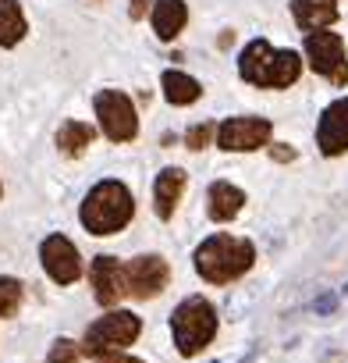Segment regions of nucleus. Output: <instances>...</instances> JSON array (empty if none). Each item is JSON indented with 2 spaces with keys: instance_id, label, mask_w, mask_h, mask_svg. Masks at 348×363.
<instances>
[{
  "instance_id": "f257e3e1",
  "label": "nucleus",
  "mask_w": 348,
  "mask_h": 363,
  "mask_svg": "<svg viewBox=\"0 0 348 363\" xmlns=\"http://www.w3.org/2000/svg\"><path fill=\"white\" fill-rule=\"evenodd\" d=\"M135 218V200L128 193L124 182L117 178H103L89 189V196L79 207V221L86 225L89 235H114L124 232L128 221Z\"/></svg>"
},
{
  "instance_id": "f03ea898",
  "label": "nucleus",
  "mask_w": 348,
  "mask_h": 363,
  "mask_svg": "<svg viewBox=\"0 0 348 363\" xmlns=\"http://www.w3.org/2000/svg\"><path fill=\"white\" fill-rule=\"evenodd\" d=\"M196 271L203 281L210 285H228L235 278H242L253 264H256V246L249 239H238V235H228V232H217L210 239H203L196 246Z\"/></svg>"
},
{
  "instance_id": "7ed1b4c3",
  "label": "nucleus",
  "mask_w": 348,
  "mask_h": 363,
  "mask_svg": "<svg viewBox=\"0 0 348 363\" xmlns=\"http://www.w3.org/2000/svg\"><path fill=\"white\" fill-rule=\"evenodd\" d=\"M238 75L263 89H284L302 75V57L295 50H274L267 40H253L238 57Z\"/></svg>"
},
{
  "instance_id": "20e7f679",
  "label": "nucleus",
  "mask_w": 348,
  "mask_h": 363,
  "mask_svg": "<svg viewBox=\"0 0 348 363\" xmlns=\"http://www.w3.org/2000/svg\"><path fill=\"white\" fill-rule=\"evenodd\" d=\"M170 335H174V349H178L185 359L199 356L214 335H217V310L210 299L203 296H189L182 299L178 306H174L170 313Z\"/></svg>"
},
{
  "instance_id": "39448f33",
  "label": "nucleus",
  "mask_w": 348,
  "mask_h": 363,
  "mask_svg": "<svg viewBox=\"0 0 348 363\" xmlns=\"http://www.w3.org/2000/svg\"><path fill=\"white\" fill-rule=\"evenodd\" d=\"M142 331V320L128 310H114V313H103L100 320H93L86 328V338H82V349L89 356H110V352H121L128 349Z\"/></svg>"
},
{
  "instance_id": "423d86ee",
  "label": "nucleus",
  "mask_w": 348,
  "mask_h": 363,
  "mask_svg": "<svg viewBox=\"0 0 348 363\" xmlns=\"http://www.w3.org/2000/svg\"><path fill=\"white\" fill-rule=\"evenodd\" d=\"M306 57L313 65L316 75L330 79L334 86H348V57H344V43L337 33L316 29L306 36Z\"/></svg>"
},
{
  "instance_id": "0eeeda50",
  "label": "nucleus",
  "mask_w": 348,
  "mask_h": 363,
  "mask_svg": "<svg viewBox=\"0 0 348 363\" xmlns=\"http://www.w3.org/2000/svg\"><path fill=\"white\" fill-rule=\"evenodd\" d=\"M93 107H96V118H100L107 139H114V143H132V139H135L139 118H135V107H132V100H128L124 93H117V89H100L96 100H93Z\"/></svg>"
},
{
  "instance_id": "6e6552de",
  "label": "nucleus",
  "mask_w": 348,
  "mask_h": 363,
  "mask_svg": "<svg viewBox=\"0 0 348 363\" xmlns=\"http://www.w3.org/2000/svg\"><path fill=\"white\" fill-rule=\"evenodd\" d=\"M40 260H43V271L50 274V281H57V285H71L82 278V257L68 235H47L40 246Z\"/></svg>"
},
{
  "instance_id": "1a4fd4ad",
  "label": "nucleus",
  "mask_w": 348,
  "mask_h": 363,
  "mask_svg": "<svg viewBox=\"0 0 348 363\" xmlns=\"http://www.w3.org/2000/svg\"><path fill=\"white\" fill-rule=\"evenodd\" d=\"M124 274H128V296H135V299H156L170 281V267L156 253L135 257L132 264H124Z\"/></svg>"
},
{
  "instance_id": "9d476101",
  "label": "nucleus",
  "mask_w": 348,
  "mask_h": 363,
  "mask_svg": "<svg viewBox=\"0 0 348 363\" xmlns=\"http://www.w3.org/2000/svg\"><path fill=\"white\" fill-rule=\"evenodd\" d=\"M274 125L267 118H228L217 128V146L231 150V153H245V150H260L270 143Z\"/></svg>"
},
{
  "instance_id": "9b49d317",
  "label": "nucleus",
  "mask_w": 348,
  "mask_h": 363,
  "mask_svg": "<svg viewBox=\"0 0 348 363\" xmlns=\"http://www.w3.org/2000/svg\"><path fill=\"white\" fill-rule=\"evenodd\" d=\"M89 281H93V292H96V303L100 306H117L128 296L124 264H117V257H110V253H100L89 264Z\"/></svg>"
},
{
  "instance_id": "f8f14e48",
  "label": "nucleus",
  "mask_w": 348,
  "mask_h": 363,
  "mask_svg": "<svg viewBox=\"0 0 348 363\" xmlns=\"http://www.w3.org/2000/svg\"><path fill=\"white\" fill-rule=\"evenodd\" d=\"M316 146H320L323 157H337V153L348 150V96H344V100H334V104L320 114Z\"/></svg>"
},
{
  "instance_id": "ddd939ff",
  "label": "nucleus",
  "mask_w": 348,
  "mask_h": 363,
  "mask_svg": "<svg viewBox=\"0 0 348 363\" xmlns=\"http://www.w3.org/2000/svg\"><path fill=\"white\" fill-rule=\"evenodd\" d=\"M185 182H189V174L182 167H163L156 174V182H153V211H156L160 221L174 218V211H178V203H182V193H185Z\"/></svg>"
},
{
  "instance_id": "4468645a",
  "label": "nucleus",
  "mask_w": 348,
  "mask_h": 363,
  "mask_svg": "<svg viewBox=\"0 0 348 363\" xmlns=\"http://www.w3.org/2000/svg\"><path fill=\"white\" fill-rule=\"evenodd\" d=\"M291 18L306 33L327 29L337 22V0H291Z\"/></svg>"
},
{
  "instance_id": "2eb2a0df",
  "label": "nucleus",
  "mask_w": 348,
  "mask_h": 363,
  "mask_svg": "<svg viewBox=\"0 0 348 363\" xmlns=\"http://www.w3.org/2000/svg\"><path fill=\"white\" fill-rule=\"evenodd\" d=\"M245 207V193L238 186H231V182H214L210 193H207V214L210 221H231L238 218Z\"/></svg>"
},
{
  "instance_id": "dca6fc26",
  "label": "nucleus",
  "mask_w": 348,
  "mask_h": 363,
  "mask_svg": "<svg viewBox=\"0 0 348 363\" xmlns=\"http://www.w3.org/2000/svg\"><path fill=\"white\" fill-rule=\"evenodd\" d=\"M185 0H156V8H153V29L160 40H174L182 29H185Z\"/></svg>"
},
{
  "instance_id": "f3484780",
  "label": "nucleus",
  "mask_w": 348,
  "mask_h": 363,
  "mask_svg": "<svg viewBox=\"0 0 348 363\" xmlns=\"http://www.w3.org/2000/svg\"><path fill=\"white\" fill-rule=\"evenodd\" d=\"M160 86H163V96L174 104V107H185V104H196L199 96H203V86L192 79V75H185V72H163V79H160Z\"/></svg>"
},
{
  "instance_id": "a211bd4d",
  "label": "nucleus",
  "mask_w": 348,
  "mask_h": 363,
  "mask_svg": "<svg viewBox=\"0 0 348 363\" xmlns=\"http://www.w3.org/2000/svg\"><path fill=\"white\" fill-rule=\"evenodd\" d=\"M93 139H96V128L86 125V121H64V125L57 128V150H61L64 157H82Z\"/></svg>"
},
{
  "instance_id": "6ab92c4d",
  "label": "nucleus",
  "mask_w": 348,
  "mask_h": 363,
  "mask_svg": "<svg viewBox=\"0 0 348 363\" xmlns=\"http://www.w3.org/2000/svg\"><path fill=\"white\" fill-rule=\"evenodd\" d=\"M25 15L18 8V0H0V47H15L25 36Z\"/></svg>"
},
{
  "instance_id": "aec40b11",
  "label": "nucleus",
  "mask_w": 348,
  "mask_h": 363,
  "mask_svg": "<svg viewBox=\"0 0 348 363\" xmlns=\"http://www.w3.org/2000/svg\"><path fill=\"white\" fill-rule=\"evenodd\" d=\"M25 299V285L18 278H0V317H15Z\"/></svg>"
},
{
  "instance_id": "412c9836",
  "label": "nucleus",
  "mask_w": 348,
  "mask_h": 363,
  "mask_svg": "<svg viewBox=\"0 0 348 363\" xmlns=\"http://www.w3.org/2000/svg\"><path fill=\"white\" fill-rule=\"evenodd\" d=\"M82 345H75L71 338H57L54 345H50V356H47V363H82Z\"/></svg>"
},
{
  "instance_id": "4be33fe9",
  "label": "nucleus",
  "mask_w": 348,
  "mask_h": 363,
  "mask_svg": "<svg viewBox=\"0 0 348 363\" xmlns=\"http://www.w3.org/2000/svg\"><path fill=\"white\" fill-rule=\"evenodd\" d=\"M214 132H217L214 121H199V125H192V128L185 132V146H189V150H207V146L214 143Z\"/></svg>"
},
{
  "instance_id": "5701e85b",
  "label": "nucleus",
  "mask_w": 348,
  "mask_h": 363,
  "mask_svg": "<svg viewBox=\"0 0 348 363\" xmlns=\"http://www.w3.org/2000/svg\"><path fill=\"white\" fill-rule=\"evenodd\" d=\"M334 310H337V296H334V292H323V296H316V303H313V313L327 317V313H334Z\"/></svg>"
},
{
  "instance_id": "b1692460",
  "label": "nucleus",
  "mask_w": 348,
  "mask_h": 363,
  "mask_svg": "<svg viewBox=\"0 0 348 363\" xmlns=\"http://www.w3.org/2000/svg\"><path fill=\"white\" fill-rule=\"evenodd\" d=\"M96 363H146V359H135V356H121V352H110V356H100Z\"/></svg>"
},
{
  "instance_id": "393cba45",
  "label": "nucleus",
  "mask_w": 348,
  "mask_h": 363,
  "mask_svg": "<svg viewBox=\"0 0 348 363\" xmlns=\"http://www.w3.org/2000/svg\"><path fill=\"white\" fill-rule=\"evenodd\" d=\"M270 153H274V160H295L291 146H270Z\"/></svg>"
},
{
  "instance_id": "a878e982",
  "label": "nucleus",
  "mask_w": 348,
  "mask_h": 363,
  "mask_svg": "<svg viewBox=\"0 0 348 363\" xmlns=\"http://www.w3.org/2000/svg\"><path fill=\"white\" fill-rule=\"evenodd\" d=\"M146 8H149V0H132V18L139 22V18L146 15Z\"/></svg>"
},
{
  "instance_id": "bb28decb",
  "label": "nucleus",
  "mask_w": 348,
  "mask_h": 363,
  "mask_svg": "<svg viewBox=\"0 0 348 363\" xmlns=\"http://www.w3.org/2000/svg\"><path fill=\"white\" fill-rule=\"evenodd\" d=\"M344 296H348V285H344Z\"/></svg>"
},
{
  "instance_id": "cd10ccee",
  "label": "nucleus",
  "mask_w": 348,
  "mask_h": 363,
  "mask_svg": "<svg viewBox=\"0 0 348 363\" xmlns=\"http://www.w3.org/2000/svg\"><path fill=\"white\" fill-rule=\"evenodd\" d=\"M0 193H4V186H0Z\"/></svg>"
}]
</instances>
